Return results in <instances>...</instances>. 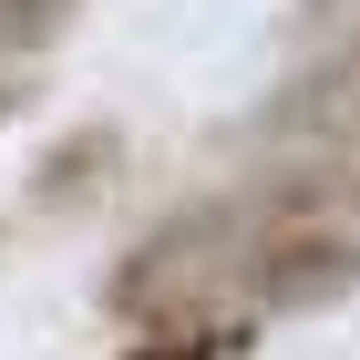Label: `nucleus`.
<instances>
[{
    "label": "nucleus",
    "mask_w": 360,
    "mask_h": 360,
    "mask_svg": "<svg viewBox=\"0 0 360 360\" xmlns=\"http://www.w3.org/2000/svg\"><path fill=\"white\" fill-rule=\"evenodd\" d=\"M257 319H175V330H134L113 360H248Z\"/></svg>",
    "instance_id": "4"
},
{
    "label": "nucleus",
    "mask_w": 360,
    "mask_h": 360,
    "mask_svg": "<svg viewBox=\"0 0 360 360\" xmlns=\"http://www.w3.org/2000/svg\"><path fill=\"white\" fill-rule=\"evenodd\" d=\"M72 11H83V0H0V62L52 52L62 31H72Z\"/></svg>",
    "instance_id": "5"
},
{
    "label": "nucleus",
    "mask_w": 360,
    "mask_h": 360,
    "mask_svg": "<svg viewBox=\"0 0 360 360\" xmlns=\"http://www.w3.org/2000/svg\"><path fill=\"white\" fill-rule=\"evenodd\" d=\"M248 206H186V217H165L155 237H144L124 268H113L103 309L124 319V330H175V319H206L217 309V288L237 278V257H248Z\"/></svg>",
    "instance_id": "1"
},
{
    "label": "nucleus",
    "mask_w": 360,
    "mask_h": 360,
    "mask_svg": "<svg viewBox=\"0 0 360 360\" xmlns=\"http://www.w3.org/2000/svg\"><path fill=\"white\" fill-rule=\"evenodd\" d=\"M237 288H248L257 319H309V309H340L360 288V226H340L330 206H288V217L248 226V257H237Z\"/></svg>",
    "instance_id": "2"
},
{
    "label": "nucleus",
    "mask_w": 360,
    "mask_h": 360,
    "mask_svg": "<svg viewBox=\"0 0 360 360\" xmlns=\"http://www.w3.org/2000/svg\"><path fill=\"white\" fill-rule=\"evenodd\" d=\"M113 175H124V134H113V124H83V134H62L52 155L31 165V206H41V217H83Z\"/></svg>",
    "instance_id": "3"
}]
</instances>
